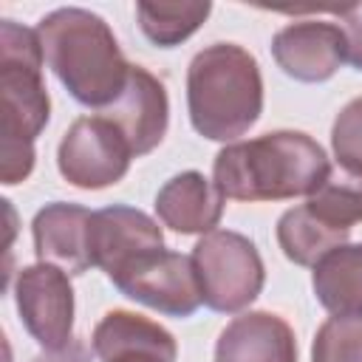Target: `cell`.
Listing matches in <instances>:
<instances>
[{
	"mask_svg": "<svg viewBox=\"0 0 362 362\" xmlns=\"http://www.w3.org/2000/svg\"><path fill=\"white\" fill-rule=\"evenodd\" d=\"M272 57L297 82H325L345 62V37L337 23L300 20L274 34Z\"/></svg>",
	"mask_w": 362,
	"mask_h": 362,
	"instance_id": "cell-10",
	"label": "cell"
},
{
	"mask_svg": "<svg viewBox=\"0 0 362 362\" xmlns=\"http://www.w3.org/2000/svg\"><path fill=\"white\" fill-rule=\"evenodd\" d=\"M37 28L0 23V181L14 187L34 170V141L48 124L51 99L42 82Z\"/></svg>",
	"mask_w": 362,
	"mask_h": 362,
	"instance_id": "cell-3",
	"label": "cell"
},
{
	"mask_svg": "<svg viewBox=\"0 0 362 362\" xmlns=\"http://www.w3.org/2000/svg\"><path fill=\"white\" fill-rule=\"evenodd\" d=\"M348 229H334L320 221L305 204L288 209L277 221V243L283 255L297 266H317L334 249L348 243Z\"/></svg>",
	"mask_w": 362,
	"mask_h": 362,
	"instance_id": "cell-17",
	"label": "cell"
},
{
	"mask_svg": "<svg viewBox=\"0 0 362 362\" xmlns=\"http://www.w3.org/2000/svg\"><path fill=\"white\" fill-rule=\"evenodd\" d=\"M311 362H362V320H325L314 334Z\"/></svg>",
	"mask_w": 362,
	"mask_h": 362,
	"instance_id": "cell-20",
	"label": "cell"
},
{
	"mask_svg": "<svg viewBox=\"0 0 362 362\" xmlns=\"http://www.w3.org/2000/svg\"><path fill=\"white\" fill-rule=\"evenodd\" d=\"M113 286L124 297L167 317H189L201 305L192 257L170 249H156L136 257L113 277Z\"/></svg>",
	"mask_w": 362,
	"mask_h": 362,
	"instance_id": "cell-7",
	"label": "cell"
},
{
	"mask_svg": "<svg viewBox=\"0 0 362 362\" xmlns=\"http://www.w3.org/2000/svg\"><path fill=\"white\" fill-rule=\"evenodd\" d=\"M31 362H90V351L82 339H71L62 351H48V354H40L34 356Z\"/></svg>",
	"mask_w": 362,
	"mask_h": 362,
	"instance_id": "cell-23",
	"label": "cell"
},
{
	"mask_svg": "<svg viewBox=\"0 0 362 362\" xmlns=\"http://www.w3.org/2000/svg\"><path fill=\"white\" fill-rule=\"evenodd\" d=\"M215 187L232 201H286L314 195L331 175L325 150L300 130H274L226 144L212 164Z\"/></svg>",
	"mask_w": 362,
	"mask_h": 362,
	"instance_id": "cell-1",
	"label": "cell"
},
{
	"mask_svg": "<svg viewBox=\"0 0 362 362\" xmlns=\"http://www.w3.org/2000/svg\"><path fill=\"white\" fill-rule=\"evenodd\" d=\"M14 303L25 331L45 351H62L74 339V288L62 269L51 263L20 269L14 280Z\"/></svg>",
	"mask_w": 362,
	"mask_h": 362,
	"instance_id": "cell-8",
	"label": "cell"
},
{
	"mask_svg": "<svg viewBox=\"0 0 362 362\" xmlns=\"http://www.w3.org/2000/svg\"><path fill=\"white\" fill-rule=\"evenodd\" d=\"M314 294L334 317L362 320V243H345L314 266Z\"/></svg>",
	"mask_w": 362,
	"mask_h": 362,
	"instance_id": "cell-16",
	"label": "cell"
},
{
	"mask_svg": "<svg viewBox=\"0 0 362 362\" xmlns=\"http://www.w3.org/2000/svg\"><path fill=\"white\" fill-rule=\"evenodd\" d=\"M164 249L161 226L133 206H105L90 218V260L110 280L136 257Z\"/></svg>",
	"mask_w": 362,
	"mask_h": 362,
	"instance_id": "cell-9",
	"label": "cell"
},
{
	"mask_svg": "<svg viewBox=\"0 0 362 362\" xmlns=\"http://www.w3.org/2000/svg\"><path fill=\"white\" fill-rule=\"evenodd\" d=\"M212 3H136L139 28L158 48H173L192 37L209 17Z\"/></svg>",
	"mask_w": 362,
	"mask_h": 362,
	"instance_id": "cell-18",
	"label": "cell"
},
{
	"mask_svg": "<svg viewBox=\"0 0 362 362\" xmlns=\"http://www.w3.org/2000/svg\"><path fill=\"white\" fill-rule=\"evenodd\" d=\"M99 113L122 130L133 156H144V153L156 150L167 133L170 102H167L164 85L150 71L133 65L124 93L110 107H105Z\"/></svg>",
	"mask_w": 362,
	"mask_h": 362,
	"instance_id": "cell-11",
	"label": "cell"
},
{
	"mask_svg": "<svg viewBox=\"0 0 362 362\" xmlns=\"http://www.w3.org/2000/svg\"><path fill=\"white\" fill-rule=\"evenodd\" d=\"M156 212L164 226L181 235H206L223 215V192L195 170L178 173L156 195Z\"/></svg>",
	"mask_w": 362,
	"mask_h": 362,
	"instance_id": "cell-15",
	"label": "cell"
},
{
	"mask_svg": "<svg viewBox=\"0 0 362 362\" xmlns=\"http://www.w3.org/2000/svg\"><path fill=\"white\" fill-rule=\"evenodd\" d=\"M90 345L102 362H175L178 356L164 325L124 308H113L96 322Z\"/></svg>",
	"mask_w": 362,
	"mask_h": 362,
	"instance_id": "cell-13",
	"label": "cell"
},
{
	"mask_svg": "<svg viewBox=\"0 0 362 362\" xmlns=\"http://www.w3.org/2000/svg\"><path fill=\"white\" fill-rule=\"evenodd\" d=\"M48 68L85 107H110L127 88L130 68L110 25L88 8H57L37 25Z\"/></svg>",
	"mask_w": 362,
	"mask_h": 362,
	"instance_id": "cell-2",
	"label": "cell"
},
{
	"mask_svg": "<svg viewBox=\"0 0 362 362\" xmlns=\"http://www.w3.org/2000/svg\"><path fill=\"white\" fill-rule=\"evenodd\" d=\"M187 107L192 127L204 139L232 141L243 136L263 110L257 59L235 42L198 51L187 68Z\"/></svg>",
	"mask_w": 362,
	"mask_h": 362,
	"instance_id": "cell-4",
	"label": "cell"
},
{
	"mask_svg": "<svg viewBox=\"0 0 362 362\" xmlns=\"http://www.w3.org/2000/svg\"><path fill=\"white\" fill-rule=\"evenodd\" d=\"M215 362H297L294 331L272 311L240 314L221 331Z\"/></svg>",
	"mask_w": 362,
	"mask_h": 362,
	"instance_id": "cell-14",
	"label": "cell"
},
{
	"mask_svg": "<svg viewBox=\"0 0 362 362\" xmlns=\"http://www.w3.org/2000/svg\"><path fill=\"white\" fill-rule=\"evenodd\" d=\"M201 303L221 314L246 308L263 288L266 269L255 243L229 229L206 232L192 249Z\"/></svg>",
	"mask_w": 362,
	"mask_h": 362,
	"instance_id": "cell-5",
	"label": "cell"
},
{
	"mask_svg": "<svg viewBox=\"0 0 362 362\" xmlns=\"http://www.w3.org/2000/svg\"><path fill=\"white\" fill-rule=\"evenodd\" d=\"M305 206L334 229H348L362 221V175L331 170L325 184L308 195Z\"/></svg>",
	"mask_w": 362,
	"mask_h": 362,
	"instance_id": "cell-19",
	"label": "cell"
},
{
	"mask_svg": "<svg viewBox=\"0 0 362 362\" xmlns=\"http://www.w3.org/2000/svg\"><path fill=\"white\" fill-rule=\"evenodd\" d=\"M337 17H339L342 37H345V62L362 71V3L342 8Z\"/></svg>",
	"mask_w": 362,
	"mask_h": 362,
	"instance_id": "cell-22",
	"label": "cell"
},
{
	"mask_svg": "<svg viewBox=\"0 0 362 362\" xmlns=\"http://www.w3.org/2000/svg\"><path fill=\"white\" fill-rule=\"evenodd\" d=\"M90 218L93 212L79 204H45L31 223L34 252L40 263H51L68 274H82L90 260Z\"/></svg>",
	"mask_w": 362,
	"mask_h": 362,
	"instance_id": "cell-12",
	"label": "cell"
},
{
	"mask_svg": "<svg viewBox=\"0 0 362 362\" xmlns=\"http://www.w3.org/2000/svg\"><path fill=\"white\" fill-rule=\"evenodd\" d=\"M331 147L339 170L351 175H362V96L348 102L331 127Z\"/></svg>",
	"mask_w": 362,
	"mask_h": 362,
	"instance_id": "cell-21",
	"label": "cell"
},
{
	"mask_svg": "<svg viewBox=\"0 0 362 362\" xmlns=\"http://www.w3.org/2000/svg\"><path fill=\"white\" fill-rule=\"evenodd\" d=\"M130 158L136 156L127 139L102 113L79 116L65 130L57 150L59 175L79 189H105L122 181L130 170Z\"/></svg>",
	"mask_w": 362,
	"mask_h": 362,
	"instance_id": "cell-6",
	"label": "cell"
}]
</instances>
